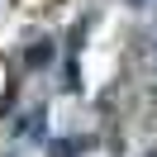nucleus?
Listing matches in <instances>:
<instances>
[{"mask_svg":"<svg viewBox=\"0 0 157 157\" xmlns=\"http://www.w3.org/2000/svg\"><path fill=\"white\" fill-rule=\"evenodd\" d=\"M48 57H52V43H38V48H29V67H43Z\"/></svg>","mask_w":157,"mask_h":157,"instance_id":"obj_1","label":"nucleus"},{"mask_svg":"<svg viewBox=\"0 0 157 157\" xmlns=\"http://www.w3.org/2000/svg\"><path fill=\"white\" fill-rule=\"evenodd\" d=\"M128 5H147V0H128Z\"/></svg>","mask_w":157,"mask_h":157,"instance_id":"obj_2","label":"nucleus"},{"mask_svg":"<svg viewBox=\"0 0 157 157\" xmlns=\"http://www.w3.org/2000/svg\"><path fill=\"white\" fill-rule=\"evenodd\" d=\"M147 157H157V152H147Z\"/></svg>","mask_w":157,"mask_h":157,"instance_id":"obj_3","label":"nucleus"}]
</instances>
